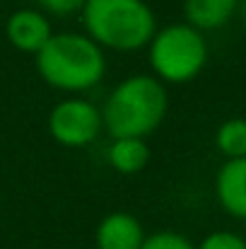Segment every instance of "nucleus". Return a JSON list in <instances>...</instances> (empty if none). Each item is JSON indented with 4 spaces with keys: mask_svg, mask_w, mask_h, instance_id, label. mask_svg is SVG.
<instances>
[{
    "mask_svg": "<svg viewBox=\"0 0 246 249\" xmlns=\"http://www.w3.org/2000/svg\"><path fill=\"white\" fill-rule=\"evenodd\" d=\"M150 145L148 138H135V136H114L109 148H106V162L116 174L133 177L140 174L150 165Z\"/></svg>",
    "mask_w": 246,
    "mask_h": 249,
    "instance_id": "9",
    "label": "nucleus"
},
{
    "mask_svg": "<svg viewBox=\"0 0 246 249\" xmlns=\"http://www.w3.org/2000/svg\"><path fill=\"white\" fill-rule=\"evenodd\" d=\"M140 249H196V245L176 230H157L152 235H145Z\"/></svg>",
    "mask_w": 246,
    "mask_h": 249,
    "instance_id": "12",
    "label": "nucleus"
},
{
    "mask_svg": "<svg viewBox=\"0 0 246 249\" xmlns=\"http://www.w3.org/2000/svg\"><path fill=\"white\" fill-rule=\"evenodd\" d=\"M237 15L242 17V22H244V27H246V0H239V7H237Z\"/></svg>",
    "mask_w": 246,
    "mask_h": 249,
    "instance_id": "15",
    "label": "nucleus"
},
{
    "mask_svg": "<svg viewBox=\"0 0 246 249\" xmlns=\"http://www.w3.org/2000/svg\"><path fill=\"white\" fill-rule=\"evenodd\" d=\"M82 32L104 51L133 53L150 44L157 17L148 0H84Z\"/></svg>",
    "mask_w": 246,
    "mask_h": 249,
    "instance_id": "3",
    "label": "nucleus"
},
{
    "mask_svg": "<svg viewBox=\"0 0 246 249\" xmlns=\"http://www.w3.org/2000/svg\"><path fill=\"white\" fill-rule=\"evenodd\" d=\"M145 240L143 223L126 211H114L104 215L94 230L97 249H140Z\"/></svg>",
    "mask_w": 246,
    "mask_h": 249,
    "instance_id": "8",
    "label": "nucleus"
},
{
    "mask_svg": "<svg viewBox=\"0 0 246 249\" xmlns=\"http://www.w3.org/2000/svg\"><path fill=\"white\" fill-rule=\"evenodd\" d=\"M148 49L150 71L164 85L193 83L208 66L210 46L203 32L188 22L157 27Z\"/></svg>",
    "mask_w": 246,
    "mask_h": 249,
    "instance_id": "4",
    "label": "nucleus"
},
{
    "mask_svg": "<svg viewBox=\"0 0 246 249\" xmlns=\"http://www.w3.org/2000/svg\"><path fill=\"white\" fill-rule=\"evenodd\" d=\"M36 7L51 17H70L78 15L84 5V0H34Z\"/></svg>",
    "mask_w": 246,
    "mask_h": 249,
    "instance_id": "14",
    "label": "nucleus"
},
{
    "mask_svg": "<svg viewBox=\"0 0 246 249\" xmlns=\"http://www.w3.org/2000/svg\"><path fill=\"white\" fill-rule=\"evenodd\" d=\"M215 198L227 215L246 220V158L225 160L220 165L215 174Z\"/></svg>",
    "mask_w": 246,
    "mask_h": 249,
    "instance_id": "7",
    "label": "nucleus"
},
{
    "mask_svg": "<svg viewBox=\"0 0 246 249\" xmlns=\"http://www.w3.org/2000/svg\"><path fill=\"white\" fill-rule=\"evenodd\" d=\"M169 92L152 73H133L116 85L101 104L104 131L114 136L150 138L166 119Z\"/></svg>",
    "mask_w": 246,
    "mask_h": 249,
    "instance_id": "2",
    "label": "nucleus"
},
{
    "mask_svg": "<svg viewBox=\"0 0 246 249\" xmlns=\"http://www.w3.org/2000/svg\"><path fill=\"white\" fill-rule=\"evenodd\" d=\"M215 148L225 160L246 158V119L232 116L215 131Z\"/></svg>",
    "mask_w": 246,
    "mask_h": 249,
    "instance_id": "11",
    "label": "nucleus"
},
{
    "mask_svg": "<svg viewBox=\"0 0 246 249\" xmlns=\"http://www.w3.org/2000/svg\"><path fill=\"white\" fill-rule=\"evenodd\" d=\"M34 61L41 80L66 94L89 92L106 75V51L84 32H53Z\"/></svg>",
    "mask_w": 246,
    "mask_h": 249,
    "instance_id": "1",
    "label": "nucleus"
},
{
    "mask_svg": "<svg viewBox=\"0 0 246 249\" xmlns=\"http://www.w3.org/2000/svg\"><path fill=\"white\" fill-rule=\"evenodd\" d=\"M196 249H246V237L234 230H213L196 245Z\"/></svg>",
    "mask_w": 246,
    "mask_h": 249,
    "instance_id": "13",
    "label": "nucleus"
},
{
    "mask_svg": "<svg viewBox=\"0 0 246 249\" xmlns=\"http://www.w3.org/2000/svg\"><path fill=\"white\" fill-rule=\"evenodd\" d=\"M49 133L63 148H87L92 145L101 131V107L80 94H68L49 111Z\"/></svg>",
    "mask_w": 246,
    "mask_h": 249,
    "instance_id": "5",
    "label": "nucleus"
},
{
    "mask_svg": "<svg viewBox=\"0 0 246 249\" xmlns=\"http://www.w3.org/2000/svg\"><path fill=\"white\" fill-rule=\"evenodd\" d=\"M53 36V27L46 12L39 7H19L10 12L5 22V39L10 41L12 49L22 53H39L46 41Z\"/></svg>",
    "mask_w": 246,
    "mask_h": 249,
    "instance_id": "6",
    "label": "nucleus"
},
{
    "mask_svg": "<svg viewBox=\"0 0 246 249\" xmlns=\"http://www.w3.org/2000/svg\"><path fill=\"white\" fill-rule=\"evenodd\" d=\"M239 0H183V22L208 34L237 17Z\"/></svg>",
    "mask_w": 246,
    "mask_h": 249,
    "instance_id": "10",
    "label": "nucleus"
}]
</instances>
